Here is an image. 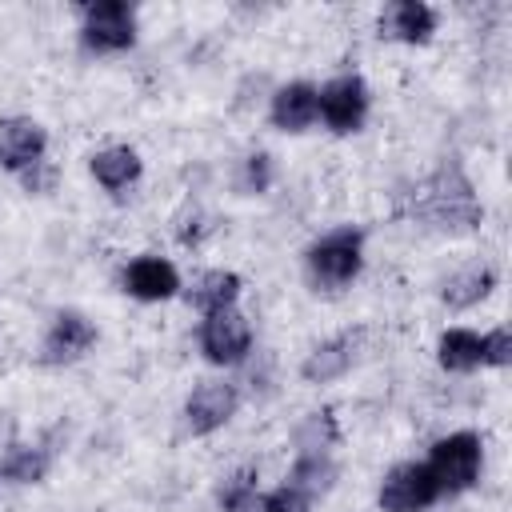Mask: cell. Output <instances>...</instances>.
<instances>
[{"label":"cell","mask_w":512,"mask_h":512,"mask_svg":"<svg viewBox=\"0 0 512 512\" xmlns=\"http://www.w3.org/2000/svg\"><path fill=\"white\" fill-rule=\"evenodd\" d=\"M364 268V228L340 224L320 232L304 248V276L316 292H340L348 288Z\"/></svg>","instance_id":"2"},{"label":"cell","mask_w":512,"mask_h":512,"mask_svg":"<svg viewBox=\"0 0 512 512\" xmlns=\"http://www.w3.org/2000/svg\"><path fill=\"white\" fill-rule=\"evenodd\" d=\"M52 468V448L48 444H8L0 460V476L12 484H40Z\"/></svg>","instance_id":"20"},{"label":"cell","mask_w":512,"mask_h":512,"mask_svg":"<svg viewBox=\"0 0 512 512\" xmlns=\"http://www.w3.org/2000/svg\"><path fill=\"white\" fill-rule=\"evenodd\" d=\"M240 408V388L228 380H204L188 392L184 400V428L192 436H212L220 432Z\"/></svg>","instance_id":"9"},{"label":"cell","mask_w":512,"mask_h":512,"mask_svg":"<svg viewBox=\"0 0 512 512\" xmlns=\"http://www.w3.org/2000/svg\"><path fill=\"white\" fill-rule=\"evenodd\" d=\"M440 500V484L432 480L424 460H400L384 472L376 504L380 512H428Z\"/></svg>","instance_id":"7"},{"label":"cell","mask_w":512,"mask_h":512,"mask_svg":"<svg viewBox=\"0 0 512 512\" xmlns=\"http://www.w3.org/2000/svg\"><path fill=\"white\" fill-rule=\"evenodd\" d=\"M268 120L276 132H308L320 116H316V84L308 80H288L272 92L268 100Z\"/></svg>","instance_id":"14"},{"label":"cell","mask_w":512,"mask_h":512,"mask_svg":"<svg viewBox=\"0 0 512 512\" xmlns=\"http://www.w3.org/2000/svg\"><path fill=\"white\" fill-rule=\"evenodd\" d=\"M480 364L484 368H508L512 364V328L508 324L480 332Z\"/></svg>","instance_id":"24"},{"label":"cell","mask_w":512,"mask_h":512,"mask_svg":"<svg viewBox=\"0 0 512 512\" xmlns=\"http://www.w3.org/2000/svg\"><path fill=\"white\" fill-rule=\"evenodd\" d=\"M372 92L360 72H336L316 88V116L332 136H352L368 120Z\"/></svg>","instance_id":"5"},{"label":"cell","mask_w":512,"mask_h":512,"mask_svg":"<svg viewBox=\"0 0 512 512\" xmlns=\"http://www.w3.org/2000/svg\"><path fill=\"white\" fill-rule=\"evenodd\" d=\"M256 512H312V500H308V496H300L296 488L280 484V488H272V492H264V496H260Z\"/></svg>","instance_id":"25"},{"label":"cell","mask_w":512,"mask_h":512,"mask_svg":"<svg viewBox=\"0 0 512 512\" xmlns=\"http://www.w3.org/2000/svg\"><path fill=\"white\" fill-rule=\"evenodd\" d=\"M48 160V128L32 116H0V168L24 176Z\"/></svg>","instance_id":"10"},{"label":"cell","mask_w":512,"mask_h":512,"mask_svg":"<svg viewBox=\"0 0 512 512\" xmlns=\"http://www.w3.org/2000/svg\"><path fill=\"white\" fill-rule=\"evenodd\" d=\"M272 180H276L272 156H268V152H248V156H244V168H240V188H244L248 196H264V192L272 188Z\"/></svg>","instance_id":"23"},{"label":"cell","mask_w":512,"mask_h":512,"mask_svg":"<svg viewBox=\"0 0 512 512\" xmlns=\"http://www.w3.org/2000/svg\"><path fill=\"white\" fill-rule=\"evenodd\" d=\"M16 180H20V184H24L28 192H36V196H44V192H52V188H56V168H52V164L44 160V164H36V168H28V172H24V176H16Z\"/></svg>","instance_id":"26"},{"label":"cell","mask_w":512,"mask_h":512,"mask_svg":"<svg viewBox=\"0 0 512 512\" xmlns=\"http://www.w3.org/2000/svg\"><path fill=\"white\" fill-rule=\"evenodd\" d=\"M244 292V280L232 272V268H208L192 280L188 288V304L200 312V316H212V312H224V308H236Z\"/></svg>","instance_id":"17"},{"label":"cell","mask_w":512,"mask_h":512,"mask_svg":"<svg viewBox=\"0 0 512 512\" xmlns=\"http://www.w3.org/2000/svg\"><path fill=\"white\" fill-rule=\"evenodd\" d=\"M364 336H368L364 328H344V332L320 340V344L304 356V364H300V380H304V384H332V380L348 376L352 364L360 360Z\"/></svg>","instance_id":"11"},{"label":"cell","mask_w":512,"mask_h":512,"mask_svg":"<svg viewBox=\"0 0 512 512\" xmlns=\"http://www.w3.org/2000/svg\"><path fill=\"white\" fill-rule=\"evenodd\" d=\"M96 340H100V328H96V320H92L88 312H80V308H60V312L48 320L44 336H40L36 360H40L44 368H68V364L84 360V356L96 348Z\"/></svg>","instance_id":"6"},{"label":"cell","mask_w":512,"mask_h":512,"mask_svg":"<svg viewBox=\"0 0 512 512\" xmlns=\"http://www.w3.org/2000/svg\"><path fill=\"white\" fill-rule=\"evenodd\" d=\"M436 24H440V16L424 0H392L380 12V36L396 40V44H428Z\"/></svg>","instance_id":"13"},{"label":"cell","mask_w":512,"mask_h":512,"mask_svg":"<svg viewBox=\"0 0 512 512\" xmlns=\"http://www.w3.org/2000/svg\"><path fill=\"white\" fill-rule=\"evenodd\" d=\"M436 360L444 372H476L480 364V332L472 328H444L436 340Z\"/></svg>","instance_id":"19"},{"label":"cell","mask_w":512,"mask_h":512,"mask_svg":"<svg viewBox=\"0 0 512 512\" xmlns=\"http://www.w3.org/2000/svg\"><path fill=\"white\" fill-rule=\"evenodd\" d=\"M120 288L132 296V300H144V304H160V300H172L180 292V272L168 256H156V252H144V256H132L120 272Z\"/></svg>","instance_id":"12"},{"label":"cell","mask_w":512,"mask_h":512,"mask_svg":"<svg viewBox=\"0 0 512 512\" xmlns=\"http://www.w3.org/2000/svg\"><path fill=\"white\" fill-rule=\"evenodd\" d=\"M80 48L88 56H116L136 44L140 16L128 0H92L80 8Z\"/></svg>","instance_id":"3"},{"label":"cell","mask_w":512,"mask_h":512,"mask_svg":"<svg viewBox=\"0 0 512 512\" xmlns=\"http://www.w3.org/2000/svg\"><path fill=\"white\" fill-rule=\"evenodd\" d=\"M336 476H340V464L332 460V452H296V460H292V468H288L284 484H288V488H296L300 496L316 500V496L332 492Z\"/></svg>","instance_id":"18"},{"label":"cell","mask_w":512,"mask_h":512,"mask_svg":"<svg viewBox=\"0 0 512 512\" xmlns=\"http://www.w3.org/2000/svg\"><path fill=\"white\" fill-rule=\"evenodd\" d=\"M196 340H200V352H204L208 364L232 368V364L248 360L256 336H252V324H248V316L240 308H224V312H212V316L200 320Z\"/></svg>","instance_id":"8"},{"label":"cell","mask_w":512,"mask_h":512,"mask_svg":"<svg viewBox=\"0 0 512 512\" xmlns=\"http://www.w3.org/2000/svg\"><path fill=\"white\" fill-rule=\"evenodd\" d=\"M340 444V428H336V416L324 408V412H308L304 424L296 428V448L300 452H332Z\"/></svg>","instance_id":"22"},{"label":"cell","mask_w":512,"mask_h":512,"mask_svg":"<svg viewBox=\"0 0 512 512\" xmlns=\"http://www.w3.org/2000/svg\"><path fill=\"white\" fill-rule=\"evenodd\" d=\"M88 172L96 176V184H100L104 192H128V188L144 176V160H140V152L128 148V144H108V148L92 152Z\"/></svg>","instance_id":"16"},{"label":"cell","mask_w":512,"mask_h":512,"mask_svg":"<svg viewBox=\"0 0 512 512\" xmlns=\"http://www.w3.org/2000/svg\"><path fill=\"white\" fill-rule=\"evenodd\" d=\"M428 472L432 480L440 484V496H460L468 492L476 480H480V468H484V440L468 428L460 432H448L432 444L428 452Z\"/></svg>","instance_id":"4"},{"label":"cell","mask_w":512,"mask_h":512,"mask_svg":"<svg viewBox=\"0 0 512 512\" xmlns=\"http://www.w3.org/2000/svg\"><path fill=\"white\" fill-rule=\"evenodd\" d=\"M496 280H500V276H496V268H492L488 260H468V264H460L456 272L444 276V284H440V300H444L452 312L476 308L480 300L492 296Z\"/></svg>","instance_id":"15"},{"label":"cell","mask_w":512,"mask_h":512,"mask_svg":"<svg viewBox=\"0 0 512 512\" xmlns=\"http://www.w3.org/2000/svg\"><path fill=\"white\" fill-rule=\"evenodd\" d=\"M404 216L432 232L460 236V232H476L484 224V204H480L468 172L456 160H444L412 192H404Z\"/></svg>","instance_id":"1"},{"label":"cell","mask_w":512,"mask_h":512,"mask_svg":"<svg viewBox=\"0 0 512 512\" xmlns=\"http://www.w3.org/2000/svg\"><path fill=\"white\" fill-rule=\"evenodd\" d=\"M256 504H260V472H256V464L232 468L216 488V508L220 512H256Z\"/></svg>","instance_id":"21"}]
</instances>
